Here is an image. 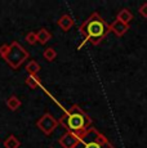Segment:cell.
Returning <instances> with one entry per match:
<instances>
[{"label": "cell", "instance_id": "obj_1", "mask_svg": "<svg viewBox=\"0 0 147 148\" xmlns=\"http://www.w3.org/2000/svg\"><path fill=\"white\" fill-rule=\"evenodd\" d=\"M79 32L84 39L83 44L89 41L92 45H98L111 32V28H110V25L100 16V13L94 12L80 25Z\"/></svg>", "mask_w": 147, "mask_h": 148}, {"label": "cell", "instance_id": "obj_2", "mask_svg": "<svg viewBox=\"0 0 147 148\" xmlns=\"http://www.w3.org/2000/svg\"><path fill=\"white\" fill-rule=\"evenodd\" d=\"M59 125L66 129V132L75 133L78 135H83L89 127H92V119L80 106L74 104L65 111V113L58 120Z\"/></svg>", "mask_w": 147, "mask_h": 148}, {"label": "cell", "instance_id": "obj_3", "mask_svg": "<svg viewBox=\"0 0 147 148\" xmlns=\"http://www.w3.org/2000/svg\"><path fill=\"white\" fill-rule=\"evenodd\" d=\"M76 148H115V146L95 127H89L81 135Z\"/></svg>", "mask_w": 147, "mask_h": 148}, {"label": "cell", "instance_id": "obj_4", "mask_svg": "<svg viewBox=\"0 0 147 148\" xmlns=\"http://www.w3.org/2000/svg\"><path fill=\"white\" fill-rule=\"evenodd\" d=\"M29 57H30L29 52L18 41H12V44H9L7 54H5V57L3 59L7 62V64L12 70H17V68L21 67V64L23 62L27 61Z\"/></svg>", "mask_w": 147, "mask_h": 148}, {"label": "cell", "instance_id": "obj_5", "mask_svg": "<svg viewBox=\"0 0 147 148\" xmlns=\"http://www.w3.org/2000/svg\"><path fill=\"white\" fill-rule=\"evenodd\" d=\"M59 122L56 117H53L49 112L44 113L38 121H36V126L39 127L40 132H43V134L45 135H50L58 127Z\"/></svg>", "mask_w": 147, "mask_h": 148}, {"label": "cell", "instance_id": "obj_6", "mask_svg": "<svg viewBox=\"0 0 147 148\" xmlns=\"http://www.w3.org/2000/svg\"><path fill=\"white\" fill-rule=\"evenodd\" d=\"M81 136L75 134V133H71V132H66L63 133L58 139V143L62 148H76L80 142Z\"/></svg>", "mask_w": 147, "mask_h": 148}, {"label": "cell", "instance_id": "obj_7", "mask_svg": "<svg viewBox=\"0 0 147 148\" xmlns=\"http://www.w3.org/2000/svg\"><path fill=\"white\" fill-rule=\"evenodd\" d=\"M110 28H111V32L114 34L115 36L121 38V36H124L129 31V25L124 23V22L119 21V19H115V21L110 25Z\"/></svg>", "mask_w": 147, "mask_h": 148}, {"label": "cell", "instance_id": "obj_8", "mask_svg": "<svg viewBox=\"0 0 147 148\" xmlns=\"http://www.w3.org/2000/svg\"><path fill=\"white\" fill-rule=\"evenodd\" d=\"M57 25L59 26V28H61L62 31L66 32V31H70L72 28V26L75 25V21H74V18L71 16H69V14H63V16L58 19Z\"/></svg>", "mask_w": 147, "mask_h": 148}, {"label": "cell", "instance_id": "obj_9", "mask_svg": "<svg viewBox=\"0 0 147 148\" xmlns=\"http://www.w3.org/2000/svg\"><path fill=\"white\" fill-rule=\"evenodd\" d=\"M116 19L124 22V23H126V25H129V22L133 19V13L128 9V8H123V9H120L119 13L116 14Z\"/></svg>", "mask_w": 147, "mask_h": 148}, {"label": "cell", "instance_id": "obj_10", "mask_svg": "<svg viewBox=\"0 0 147 148\" xmlns=\"http://www.w3.org/2000/svg\"><path fill=\"white\" fill-rule=\"evenodd\" d=\"M3 146H4V148H19L21 142L18 140V138H17L16 135L10 134L5 138L4 142H3Z\"/></svg>", "mask_w": 147, "mask_h": 148}, {"label": "cell", "instance_id": "obj_11", "mask_svg": "<svg viewBox=\"0 0 147 148\" xmlns=\"http://www.w3.org/2000/svg\"><path fill=\"white\" fill-rule=\"evenodd\" d=\"M36 36H38V42L41 44V45L47 44V42L52 39V34H50L47 28H41V30H39L38 32H36Z\"/></svg>", "mask_w": 147, "mask_h": 148}, {"label": "cell", "instance_id": "obj_12", "mask_svg": "<svg viewBox=\"0 0 147 148\" xmlns=\"http://www.w3.org/2000/svg\"><path fill=\"white\" fill-rule=\"evenodd\" d=\"M26 72H29V75H32V76H36L39 73V71H40V64L38 63V61H35V59H32V61L27 62L26 66Z\"/></svg>", "mask_w": 147, "mask_h": 148}, {"label": "cell", "instance_id": "obj_13", "mask_svg": "<svg viewBox=\"0 0 147 148\" xmlns=\"http://www.w3.org/2000/svg\"><path fill=\"white\" fill-rule=\"evenodd\" d=\"M21 104H22V102L19 101V98L16 95H10L9 98L7 99V107L9 108L10 111H17L21 107Z\"/></svg>", "mask_w": 147, "mask_h": 148}, {"label": "cell", "instance_id": "obj_14", "mask_svg": "<svg viewBox=\"0 0 147 148\" xmlns=\"http://www.w3.org/2000/svg\"><path fill=\"white\" fill-rule=\"evenodd\" d=\"M25 82H26V85L29 88H31V89H38V88H40V79H39V76H32V75H29L26 77V80H25Z\"/></svg>", "mask_w": 147, "mask_h": 148}, {"label": "cell", "instance_id": "obj_15", "mask_svg": "<svg viewBox=\"0 0 147 148\" xmlns=\"http://www.w3.org/2000/svg\"><path fill=\"white\" fill-rule=\"evenodd\" d=\"M43 57H44L45 61L53 62L56 58H57V52H56V49H53V48H47L43 53Z\"/></svg>", "mask_w": 147, "mask_h": 148}, {"label": "cell", "instance_id": "obj_16", "mask_svg": "<svg viewBox=\"0 0 147 148\" xmlns=\"http://www.w3.org/2000/svg\"><path fill=\"white\" fill-rule=\"evenodd\" d=\"M25 40L29 45H35L36 42H38V36H36V32H34V31H30V32L26 34V36H25Z\"/></svg>", "mask_w": 147, "mask_h": 148}, {"label": "cell", "instance_id": "obj_17", "mask_svg": "<svg viewBox=\"0 0 147 148\" xmlns=\"http://www.w3.org/2000/svg\"><path fill=\"white\" fill-rule=\"evenodd\" d=\"M138 12H139V14L143 17V18H147V1L143 3V4H141V7L138 8Z\"/></svg>", "mask_w": 147, "mask_h": 148}, {"label": "cell", "instance_id": "obj_18", "mask_svg": "<svg viewBox=\"0 0 147 148\" xmlns=\"http://www.w3.org/2000/svg\"><path fill=\"white\" fill-rule=\"evenodd\" d=\"M49 148H54V147H49Z\"/></svg>", "mask_w": 147, "mask_h": 148}]
</instances>
